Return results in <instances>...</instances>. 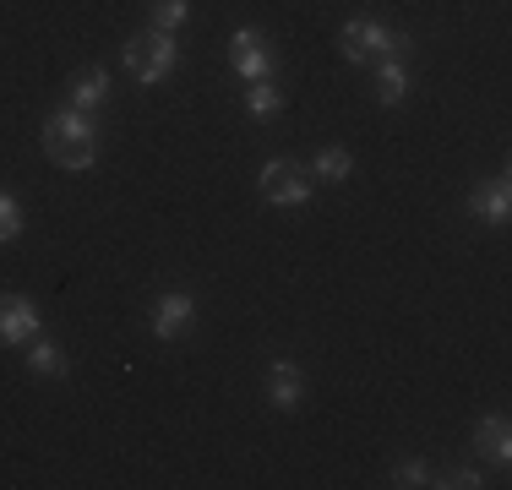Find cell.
I'll return each mask as SVG.
<instances>
[{"instance_id":"4fadbf2b","label":"cell","mask_w":512,"mask_h":490,"mask_svg":"<svg viewBox=\"0 0 512 490\" xmlns=\"http://www.w3.org/2000/svg\"><path fill=\"white\" fill-rule=\"evenodd\" d=\"M22 360H28V371H33V376H50V382H60V376H71L66 349H60L55 338H44V333L22 343Z\"/></svg>"},{"instance_id":"9a60e30c","label":"cell","mask_w":512,"mask_h":490,"mask_svg":"<svg viewBox=\"0 0 512 490\" xmlns=\"http://www.w3.org/2000/svg\"><path fill=\"white\" fill-rule=\"evenodd\" d=\"M246 115L251 120H278L284 115V88L273 82H246Z\"/></svg>"},{"instance_id":"d6986e66","label":"cell","mask_w":512,"mask_h":490,"mask_svg":"<svg viewBox=\"0 0 512 490\" xmlns=\"http://www.w3.org/2000/svg\"><path fill=\"white\" fill-rule=\"evenodd\" d=\"M431 485H447V490H480V485H485V469H447V474H436Z\"/></svg>"},{"instance_id":"52a82bcc","label":"cell","mask_w":512,"mask_h":490,"mask_svg":"<svg viewBox=\"0 0 512 490\" xmlns=\"http://www.w3.org/2000/svg\"><path fill=\"white\" fill-rule=\"evenodd\" d=\"M371 93H376V104L382 109H398V104H409V93H414V71H409V55H382V60H371Z\"/></svg>"},{"instance_id":"2e32d148","label":"cell","mask_w":512,"mask_h":490,"mask_svg":"<svg viewBox=\"0 0 512 490\" xmlns=\"http://www.w3.org/2000/svg\"><path fill=\"white\" fill-rule=\"evenodd\" d=\"M186 22H191V0H153L148 6V28H158V33H175L180 39Z\"/></svg>"},{"instance_id":"7a4b0ae2","label":"cell","mask_w":512,"mask_h":490,"mask_svg":"<svg viewBox=\"0 0 512 490\" xmlns=\"http://www.w3.org/2000/svg\"><path fill=\"white\" fill-rule=\"evenodd\" d=\"M120 60H126V71L142 82V88H158L164 77H175L186 55H180V39H175V33L142 28V33H131V39L120 44Z\"/></svg>"},{"instance_id":"ac0fdd59","label":"cell","mask_w":512,"mask_h":490,"mask_svg":"<svg viewBox=\"0 0 512 490\" xmlns=\"http://www.w3.org/2000/svg\"><path fill=\"white\" fill-rule=\"evenodd\" d=\"M22 240V202L11 191H0V245Z\"/></svg>"},{"instance_id":"277c9868","label":"cell","mask_w":512,"mask_h":490,"mask_svg":"<svg viewBox=\"0 0 512 490\" xmlns=\"http://www.w3.org/2000/svg\"><path fill=\"white\" fill-rule=\"evenodd\" d=\"M256 191H262V202H273V207H306L316 196V180H311V169L300 164V158H267L262 175H256Z\"/></svg>"},{"instance_id":"7c38bea8","label":"cell","mask_w":512,"mask_h":490,"mask_svg":"<svg viewBox=\"0 0 512 490\" xmlns=\"http://www.w3.org/2000/svg\"><path fill=\"white\" fill-rule=\"evenodd\" d=\"M474 452H485L496 469H507V463H512V425H507V414H485V420H474Z\"/></svg>"},{"instance_id":"3957f363","label":"cell","mask_w":512,"mask_h":490,"mask_svg":"<svg viewBox=\"0 0 512 490\" xmlns=\"http://www.w3.org/2000/svg\"><path fill=\"white\" fill-rule=\"evenodd\" d=\"M338 49H344L349 66H371V60H382V55H409V33H393L376 17H349L344 28H338Z\"/></svg>"},{"instance_id":"9c48e42d","label":"cell","mask_w":512,"mask_h":490,"mask_svg":"<svg viewBox=\"0 0 512 490\" xmlns=\"http://www.w3.org/2000/svg\"><path fill=\"white\" fill-rule=\"evenodd\" d=\"M39 305L28 300V294H0V343H28V338H39Z\"/></svg>"},{"instance_id":"6da1fadb","label":"cell","mask_w":512,"mask_h":490,"mask_svg":"<svg viewBox=\"0 0 512 490\" xmlns=\"http://www.w3.org/2000/svg\"><path fill=\"white\" fill-rule=\"evenodd\" d=\"M39 142H44V158H50L55 169H71V175L99 164V120H93L88 109H71V104L50 109Z\"/></svg>"},{"instance_id":"5b68a950","label":"cell","mask_w":512,"mask_h":490,"mask_svg":"<svg viewBox=\"0 0 512 490\" xmlns=\"http://www.w3.org/2000/svg\"><path fill=\"white\" fill-rule=\"evenodd\" d=\"M229 66H235L240 82H273L278 77V49L262 28H235L229 33Z\"/></svg>"},{"instance_id":"e0dca14e","label":"cell","mask_w":512,"mask_h":490,"mask_svg":"<svg viewBox=\"0 0 512 490\" xmlns=\"http://www.w3.org/2000/svg\"><path fill=\"white\" fill-rule=\"evenodd\" d=\"M393 485H404V490H420V485H431L436 480V469L425 458H404V463H393V474H387Z\"/></svg>"},{"instance_id":"5bb4252c","label":"cell","mask_w":512,"mask_h":490,"mask_svg":"<svg viewBox=\"0 0 512 490\" xmlns=\"http://www.w3.org/2000/svg\"><path fill=\"white\" fill-rule=\"evenodd\" d=\"M306 169H311V180H316V186H344V180L355 175V153L333 142V147H322V153H316Z\"/></svg>"},{"instance_id":"ba28073f","label":"cell","mask_w":512,"mask_h":490,"mask_svg":"<svg viewBox=\"0 0 512 490\" xmlns=\"http://www.w3.org/2000/svg\"><path fill=\"white\" fill-rule=\"evenodd\" d=\"M262 398L273 403V409H300L306 403V365L300 360H273L267 365V382H262Z\"/></svg>"},{"instance_id":"30bf717a","label":"cell","mask_w":512,"mask_h":490,"mask_svg":"<svg viewBox=\"0 0 512 490\" xmlns=\"http://www.w3.org/2000/svg\"><path fill=\"white\" fill-rule=\"evenodd\" d=\"M463 207H469V218H480V224L502 229L507 218H512V186H507V175H496V180H485V186H474Z\"/></svg>"},{"instance_id":"8fae6325","label":"cell","mask_w":512,"mask_h":490,"mask_svg":"<svg viewBox=\"0 0 512 490\" xmlns=\"http://www.w3.org/2000/svg\"><path fill=\"white\" fill-rule=\"evenodd\" d=\"M66 104H71V109H88V115H99V109L109 104V71H104V66H82V71H71V82H66Z\"/></svg>"},{"instance_id":"8992f818","label":"cell","mask_w":512,"mask_h":490,"mask_svg":"<svg viewBox=\"0 0 512 490\" xmlns=\"http://www.w3.org/2000/svg\"><path fill=\"white\" fill-rule=\"evenodd\" d=\"M148 327H153V338L158 343H180L197 327V300H191L186 289H169V294H158L153 300V316H148Z\"/></svg>"}]
</instances>
